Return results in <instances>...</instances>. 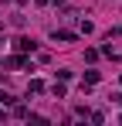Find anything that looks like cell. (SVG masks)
Wrapping results in <instances>:
<instances>
[{
	"label": "cell",
	"instance_id": "cell-1",
	"mask_svg": "<svg viewBox=\"0 0 122 126\" xmlns=\"http://www.w3.org/2000/svg\"><path fill=\"white\" fill-rule=\"evenodd\" d=\"M14 48H17L20 55H31V51L37 48V41H34V38H17V41H14Z\"/></svg>",
	"mask_w": 122,
	"mask_h": 126
},
{
	"label": "cell",
	"instance_id": "cell-2",
	"mask_svg": "<svg viewBox=\"0 0 122 126\" xmlns=\"http://www.w3.org/2000/svg\"><path fill=\"white\" fill-rule=\"evenodd\" d=\"M0 65H3V68H27L31 62H27L24 55H14V58H7V62H0Z\"/></svg>",
	"mask_w": 122,
	"mask_h": 126
},
{
	"label": "cell",
	"instance_id": "cell-3",
	"mask_svg": "<svg viewBox=\"0 0 122 126\" xmlns=\"http://www.w3.org/2000/svg\"><path fill=\"white\" fill-rule=\"evenodd\" d=\"M51 38H54V41H75L78 34H75V31H58V27H54V31H51Z\"/></svg>",
	"mask_w": 122,
	"mask_h": 126
},
{
	"label": "cell",
	"instance_id": "cell-4",
	"mask_svg": "<svg viewBox=\"0 0 122 126\" xmlns=\"http://www.w3.org/2000/svg\"><path fill=\"white\" fill-rule=\"evenodd\" d=\"M44 92V82L41 79H31V85H27V95H41Z\"/></svg>",
	"mask_w": 122,
	"mask_h": 126
},
{
	"label": "cell",
	"instance_id": "cell-5",
	"mask_svg": "<svg viewBox=\"0 0 122 126\" xmlns=\"http://www.w3.org/2000/svg\"><path fill=\"white\" fill-rule=\"evenodd\" d=\"M51 95H54V99H64V95H68V89H64V82H61V79L51 85Z\"/></svg>",
	"mask_w": 122,
	"mask_h": 126
},
{
	"label": "cell",
	"instance_id": "cell-6",
	"mask_svg": "<svg viewBox=\"0 0 122 126\" xmlns=\"http://www.w3.org/2000/svg\"><path fill=\"white\" fill-rule=\"evenodd\" d=\"M98 79H102L98 72H95V68H88V72H85V82H81V85H95Z\"/></svg>",
	"mask_w": 122,
	"mask_h": 126
},
{
	"label": "cell",
	"instance_id": "cell-7",
	"mask_svg": "<svg viewBox=\"0 0 122 126\" xmlns=\"http://www.w3.org/2000/svg\"><path fill=\"white\" fill-rule=\"evenodd\" d=\"M27 112H31V109H27L24 102H17V106H14V119H27Z\"/></svg>",
	"mask_w": 122,
	"mask_h": 126
},
{
	"label": "cell",
	"instance_id": "cell-8",
	"mask_svg": "<svg viewBox=\"0 0 122 126\" xmlns=\"http://www.w3.org/2000/svg\"><path fill=\"white\" fill-rule=\"evenodd\" d=\"M85 62H98V51L95 48H85Z\"/></svg>",
	"mask_w": 122,
	"mask_h": 126
},
{
	"label": "cell",
	"instance_id": "cell-9",
	"mask_svg": "<svg viewBox=\"0 0 122 126\" xmlns=\"http://www.w3.org/2000/svg\"><path fill=\"white\" fill-rule=\"evenodd\" d=\"M14 102V95H10V92H3V89H0V106H10Z\"/></svg>",
	"mask_w": 122,
	"mask_h": 126
},
{
	"label": "cell",
	"instance_id": "cell-10",
	"mask_svg": "<svg viewBox=\"0 0 122 126\" xmlns=\"http://www.w3.org/2000/svg\"><path fill=\"white\" fill-rule=\"evenodd\" d=\"M34 3H37V7H48V3H51V0H34Z\"/></svg>",
	"mask_w": 122,
	"mask_h": 126
},
{
	"label": "cell",
	"instance_id": "cell-11",
	"mask_svg": "<svg viewBox=\"0 0 122 126\" xmlns=\"http://www.w3.org/2000/svg\"><path fill=\"white\" fill-rule=\"evenodd\" d=\"M112 99H115V102H119V106H122V92H119V95H112Z\"/></svg>",
	"mask_w": 122,
	"mask_h": 126
},
{
	"label": "cell",
	"instance_id": "cell-12",
	"mask_svg": "<svg viewBox=\"0 0 122 126\" xmlns=\"http://www.w3.org/2000/svg\"><path fill=\"white\" fill-rule=\"evenodd\" d=\"M0 44H3V38H0Z\"/></svg>",
	"mask_w": 122,
	"mask_h": 126
},
{
	"label": "cell",
	"instance_id": "cell-13",
	"mask_svg": "<svg viewBox=\"0 0 122 126\" xmlns=\"http://www.w3.org/2000/svg\"><path fill=\"white\" fill-rule=\"evenodd\" d=\"M119 123H122V116H119Z\"/></svg>",
	"mask_w": 122,
	"mask_h": 126
},
{
	"label": "cell",
	"instance_id": "cell-14",
	"mask_svg": "<svg viewBox=\"0 0 122 126\" xmlns=\"http://www.w3.org/2000/svg\"><path fill=\"white\" fill-rule=\"evenodd\" d=\"M119 82H122V79H119Z\"/></svg>",
	"mask_w": 122,
	"mask_h": 126
}]
</instances>
